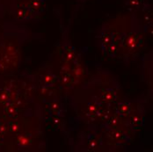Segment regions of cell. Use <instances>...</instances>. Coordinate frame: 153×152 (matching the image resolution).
<instances>
[{
    "label": "cell",
    "mask_w": 153,
    "mask_h": 152,
    "mask_svg": "<svg viewBox=\"0 0 153 152\" xmlns=\"http://www.w3.org/2000/svg\"><path fill=\"white\" fill-rule=\"evenodd\" d=\"M130 19V13H122L106 20L96 33V44L103 56L120 59L121 47Z\"/></svg>",
    "instance_id": "obj_1"
},
{
    "label": "cell",
    "mask_w": 153,
    "mask_h": 152,
    "mask_svg": "<svg viewBox=\"0 0 153 152\" xmlns=\"http://www.w3.org/2000/svg\"><path fill=\"white\" fill-rule=\"evenodd\" d=\"M130 13V12H129ZM146 42V32L142 19L137 13H130V19L127 32L123 38L121 47L120 59L129 64L137 60L143 50Z\"/></svg>",
    "instance_id": "obj_2"
},
{
    "label": "cell",
    "mask_w": 153,
    "mask_h": 152,
    "mask_svg": "<svg viewBox=\"0 0 153 152\" xmlns=\"http://www.w3.org/2000/svg\"><path fill=\"white\" fill-rule=\"evenodd\" d=\"M96 96L104 104L114 107L121 99V84L110 72L104 71L97 78Z\"/></svg>",
    "instance_id": "obj_3"
},
{
    "label": "cell",
    "mask_w": 153,
    "mask_h": 152,
    "mask_svg": "<svg viewBox=\"0 0 153 152\" xmlns=\"http://www.w3.org/2000/svg\"><path fill=\"white\" fill-rule=\"evenodd\" d=\"M47 10V0H14L13 15L20 21L40 18Z\"/></svg>",
    "instance_id": "obj_4"
},
{
    "label": "cell",
    "mask_w": 153,
    "mask_h": 152,
    "mask_svg": "<svg viewBox=\"0 0 153 152\" xmlns=\"http://www.w3.org/2000/svg\"><path fill=\"white\" fill-rule=\"evenodd\" d=\"M146 108L143 100L130 99V104L125 115L121 119L124 124L136 132L144 126Z\"/></svg>",
    "instance_id": "obj_5"
},
{
    "label": "cell",
    "mask_w": 153,
    "mask_h": 152,
    "mask_svg": "<svg viewBox=\"0 0 153 152\" xmlns=\"http://www.w3.org/2000/svg\"><path fill=\"white\" fill-rule=\"evenodd\" d=\"M141 79L146 85L149 97L153 99V50L141 57Z\"/></svg>",
    "instance_id": "obj_6"
},
{
    "label": "cell",
    "mask_w": 153,
    "mask_h": 152,
    "mask_svg": "<svg viewBox=\"0 0 153 152\" xmlns=\"http://www.w3.org/2000/svg\"><path fill=\"white\" fill-rule=\"evenodd\" d=\"M146 13V19L143 24L144 30L146 32V34H149L153 40V8L152 7Z\"/></svg>",
    "instance_id": "obj_7"
},
{
    "label": "cell",
    "mask_w": 153,
    "mask_h": 152,
    "mask_svg": "<svg viewBox=\"0 0 153 152\" xmlns=\"http://www.w3.org/2000/svg\"><path fill=\"white\" fill-rule=\"evenodd\" d=\"M76 3V4H78V5H83L84 4H85L87 1H89V0H75Z\"/></svg>",
    "instance_id": "obj_8"
},
{
    "label": "cell",
    "mask_w": 153,
    "mask_h": 152,
    "mask_svg": "<svg viewBox=\"0 0 153 152\" xmlns=\"http://www.w3.org/2000/svg\"><path fill=\"white\" fill-rule=\"evenodd\" d=\"M152 8H153V6H152Z\"/></svg>",
    "instance_id": "obj_9"
}]
</instances>
